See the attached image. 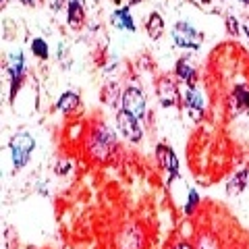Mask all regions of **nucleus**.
Listing matches in <instances>:
<instances>
[{
    "instance_id": "obj_21",
    "label": "nucleus",
    "mask_w": 249,
    "mask_h": 249,
    "mask_svg": "<svg viewBox=\"0 0 249 249\" xmlns=\"http://www.w3.org/2000/svg\"><path fill=\"white\" fill-rule=\"evenodd\" d=\"M197 249H218V243L212 237H201L197 243Z\"/></svg>"
},
{
    "instance_id": "obj_13",
    "label": "nucleus",
    "mask_w": 249,
    "mask_h": 249,
    "mask_svg": "<svg viewBox=\"0 0 249 249\" xmlns=\"http://www.w3.org/2000/svg\"><path fill=\"white\" fill-rule=\"evenodd\" d=\"M145 31L152 40H160L162 34H164V19H162L160 13H152L145 21Z\"/></svg>"
},
{
    "instance_id": "obj_6",
    "label": "nucleus",
    "mask_w": 249,
    "mask_h": 249,
    "mask_svg": "<svg viewBox=\"0 0 249 249\" xmlns=\"http://www.w3.org/2000/svg\"><path fill=\"white\" fill-rule=\"evenodd\" d=\"M156 93H158V100H160V104L162 106H177V104H181V93H178V88H177V83L170 79V77H160L158 83H156Z\"/></svg>"
},
{
    "instance_id": "obj_4",
    "label": "nucleus",
    "mask_w": 249,
    "mask_h": 249,
    "mask_svg": "<svg viewBox=\"0 0 249 249\" xmlns=\"http://www.w3.org/2000/svg\"><path fill=\"white\" fill-rule=\"evenodd\" d=\"M116 127H119V131L129 139V142H142V137H143V129H142V123H139L137 116L133 114H129L127 110H121L116 112Z\"/></svg>"
},
{
    "instance_id": "obj_15",
    "label": "nucleus",
    "mask_w": 249,
    "mask_h": 249,
    "mask_svg": "<svg viewBox=\"0 0 249 249\" xmlns=\"http://www.w3.org/2000/svg\"><path fill=\"white\" fill-rule=\"evenodd\" d=\"M112 23H114L116 27H121V29L135 31V21H133V17H131V13H129L127 6H123V9L114 11V15H112Z\"/></svg>"
},
{
    "instance_id": "obj_25",
    "label": "nucleus",
    "mask_w": 249,
    "mask_h": 249,
    "mask_svg": "<svg viewBox=\"0 0 249 249\" xmlns=\"http://www.w3.org/2000/svg\"><path fill=\"white\" fill-rule=\"evenodd\" d=\"M23 4H27V6H31V4H36V0H21Z\"/></svg>"
},
{
    "instance_id": "obj_5",
    "label": "nucleus",
    "mask_w": 249,
    "mask_h": 249,
    "mask_svg": "<svg viewBox=\"0 0 249 249\" xmlns=\"http://www.w3.org/2000/svg\"><path fill=\"white\" fill-rule=\"evenodd\" d=\"M121 104H123V110H127L129 114L137 116L139 121L145 116V96L142 93V89L135 88V85H131V88H127L123 91Z\"/></svg>"
},
{
    "instance_id": "obj_23",
    "label": "nucleus",
    "mask_w": 249,
    "mask_h": 249,
    "mask_svg": "<svg viewBox=\"0 0 249 249\" xmlns=\"http://www.w3.org/2000/svg\"><path fill=\"white\" fill-rule=\"evenodd\" d=\"M173 249H193V247H191L189 243H177Z\"/></svg>"
},
{
    "instance_id": "obj_18",
    "label": "nucleus",
    "mask_w": 249,
    "mask_h": 249,
    "mask_svg": "<svg viewBox=\"0 0 249 249\" xmlns=\"http://www.w3.org/2000/svg\"><path fill=\"white\" fill-rule=\"evenodd\" d=\"M31 52H34L37 58H42V60H46L50 56L48 44H46V40H42V37H34V42H31Z\"/></svg>"
},
{
    "instance_id": "obj_2",
    "label": "nucleus",
    "mask_w": 249,
    "mask_h": 249,
    "mask_svg": "<svg viewBox=\"0 0 249 249\" xmlns=\"http://www.w3.org/2000/svg\"><path fill=\"white\" fill-rule=\"evenodd\" d=\"M9 147H11V158H13L15 170H21L29 162L31 154H34V150H36V139L23 131V133H17L11 139Z\"/></svg>"
},
{
    "instance_id": "obj_19",
    "label": "nucleus",
    "mask_w": 249,
    "mask_h": 249,
    "mask_svg": "<svg viewBox=\"0 0 249 249\" xmlns=\"http://www.w3.org/2000/svg\"><path fill=\"white\" fill-rule=\"evenodd\" d=\"M199 204V193L196 189H189V201L185 204V214L191 216L193 212H196V206Z\"/></svg>"
},
{
    "instance_id": "obj_28",
    "label": "nucleus",
    "mask_w": 249,
    "mask_h": 249,
    "mask_svg": "<svg viewBox=\"0 0 249 249\" xmlns=\"http://www.w3.org/2000/svg\"><path fill=\"white\" fill-rule=\"evenodd\" d=\"M2 2H6V0H2Z\"/></svg>"
},
{
    "instance_id": "obj_1",
    "label": "nucleus",
    "mask_w": 249,
    "mask_h": 249,
    "mask_svg": "<svg viewBox=\"0 0 249 249\" xmlns=\"http://www.w3.org/2000/svg\"><path fill=\"white\" fill-rule=\"evenodd\" d=\"M114 147H116V135L112 129L104 127V124H98L89 133L88 150L96 160H106L114 152Z\"/></svg>"
},
{
    "instance_id": "obj_27",
    "label": "nucleus",
    "mask_w": 249,
    "mask_h": 249,
    "mask_svg": "<svg viewBox=\"0 0 249 249\" xmlns=\"http://www.w3.org/2000/svg\"><path fill=\"white\" fill-rule=\"evenodd\" d=\"M239 2H243V4H249V0H239Z\"/></svg>"
},
{
    "instance_id": "obj_24",
    "label": "nucleus",
    "mask_w": 249,
    "mask_h": 249,
    "mask_svg": "<svg viewBox=\"0 0 249 249\" xmlns=\"http://www.w3.org/2000/svg\"><path fill=\"white\" fill-rule=\"evenodd\" d=\"M243 31H245V36L249 37V17H247V19L243 21Z\"/></svg>"
},
{
    "instance_id": "obj_9",
    "label": "nucleus",
    "mask_w": 249,
    "mask_h": 249,
    "mask_svg": "<svg viewBox=\"0 0 249 249\" xmlns=\"http://www.w3.org/2000/svg\"><path fill=\"white\" fill-rule=\"evenodd\" d=\"M183 102H185L187 112H189L193 121H199L201 116H204V98H201V93L196 88H187Z\"/></svg>"
},
{
    "instance_id": "obj_12",
    "label": "nucleus",
    "mask_w": 249,
    "mask_h": 249,
    "mask_svg": "<svg viewBox=\"0 0 249 249\" xmlns=\"http://www.w3.org/2000/svg\"><path fill=\"white\" fill-rule=\"evenodd\" d=\"M85 21V9L81 2H75V0H69L67 4V23L73 29H79Z\"/></svg>"
},
{
    "instance_id": "obj_22",
    "label": "nucleus",
    "mask_w": 249,
    "mask_h": 249,
    "mask_svg": "<svg viewBox=\"0 0 249 249\" xmlns=\"http://www.w3.org/2000/svg\"><path fill=\"white\" fill-rule=\"evenodd\" d=\"M54 170H56L58 175H65V173L71 170V162H69V160H58L56 162V168H54Z\"/></svg>"
},
{
    "instance_id": "obj_11",
    "label": "nucleus",
    "mask_w": 249,
    "mask_h": 249,
    "mask_svg": "<svg viewBox=\"0 0 249 249\" xmlns=\"http://www.w3.org/2000/svg\"><path fill=\"white\" fill-rule=\"evenodd\" d=\"M175 73H177V79L185 83L187 88H196V83H197V73H196V69L191 67V62L189 60H177V67H175Z\"/></svg>"
},
{
    "instance_id": "obj_26",
    "label": "nucleus",
    "mask_w": 249,
    "mask_h": 249,
    "mask_svg": "<svg viewBox=\"0 0 249 249\" xmlns=\"http://www.w3.org/2000/svg\"><path fill=\"white\" fill-rule=\"evenodd\" d=\"M142 2V0H129V4H139Z\"/></svg>"
},
{
    "instance_id": "obj_16",
    "label": "nucleus",
    "mask_w": 249,
    "mask_h": 249,
    "mask_svg": "<svg viewBox=\"0 0 249 249\" xmlns=\"http://www.w3.org/2000/svg\"><path fill=\"white\" fill-rule=\"evenodd\" d=\"M79 104H81V100H79V96H77L75 91H65L62 96L58 98V110L60 112H73L75 108H79Z\"/></svg>"
},
{
    "instance_id": "obj_14",
    "label": "nucleus",
    "mask_w": 249,
    "mask_h": 249,
    "mask_svg": "<svg viewBox=\"0 0 249 249\" xmlns=\"http://www.w3.org/2000/svg\"><path fill=\"white\" fill-rule=\"evenodd\" d=\"M247 181H249V168H241L227 183V193L229 196H237V193H241L247 187Z\"/></svg>"
},
{
    "instance_id": "obj_20",
    "label": "nucleus",
    "mask_w": 249,
    "mask_h": 249,
    "mask_svg": "<svg viewBox=\"0 0 249 249\" xmlns=\"http://www.w3.org/2000/svg\"><path fill=\"white\" fill-rule=\"evenodd\" d=\"M227 31L231 36H239L241 34V27H239V21H237L235 15H229L227 17Z\"/></svg>"
},
{
    "instance_id": "obj_3",
    "label": "nucleus",
    "mask_w": 249,
    "mask_h": 249,
    "mask_svg": "<svg viewBox=\"0 0 249 249\" xmlns=\"http://www.w3.org/2000/svg\"><path fill=\"white\" fill-rule=\"evenodd\" d=\"M173 40L178 48L185 50H199L201 42H204V36L187 21H178L173 27Z\"/></svg>"
},
{
    "instance_id": "obj_8",
    "label": "nucleus",
    "mask_w": 249,
    "mask_h": 249,
    "mask_svg": "<svg viewBox=\"0 0 249 249\" xmlns=\"http://www.w3.org/2000/svg\"><path fill=\"white\" fill-rule=\"evenodd\" d=\"M156 158H158V164L168 173V183L175 181L178 177V160L173 152V147L166 143H158V147H156Z\"/></svg>"
},
{
    "instance_id": "obj_17",
    "label": "nucleus",
    "mask_w": 249,
    "mask_h": 249,
    "mask_svg": "<svg viewBox=\"0 0 249 249\" xmlns=\"http://www.w3.org/2000/svg\"><path fill=\"white\" fill-rule=\"evenodd\" d=\"M102 98L108 106H116V102H119V83H108L102 89Z\"/></svg>"
},
{
    "instance_id": "obj_10",
    "label": "nucleus",
    "mask_w": 249,
    "mask_h": 249,
    "mask_svg": "<svg viewBox=\"0 0 249 249\" xmlns=\"http://www.w3.org/2000/svg\"><path fill=\"white\" fill-rule=\"evenodd\" d=\"M231 110L235 114L247 112L249 110V85L247 83H237L231 91Z\"/></svg>"
},
{
    "instance_id": "obj_7",
    "label": "nucleus",
    "mask_w": 249,
    "mask_h": 249,
    "mask_svg": "<svg viewBox=\"0 0 249 249\" xmlns=\"http://www.w3.org/2000/svg\"><path fill=\"white\" fill-rule=\"evenodd\" d=\"M6 71H9V77H11V98H15V93H17L19 85L23 81V73H25V58H23V54L19 50L9 56Z\"/></svg>"
}]
</instances>
